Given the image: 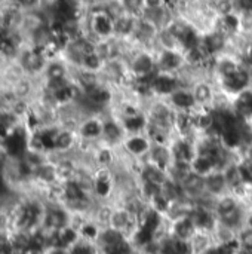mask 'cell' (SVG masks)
Segmentation results:
<instances>
[{
	"label": "cell",
	"instance_id": "6",
	"mask_svg": "<svg viewBox=\"0 0 252 254\" xmlns=\"http://www.w3.org/2000/svg\"><path fill=\"white\" fill-rule=\"evenodd\" d=\"M166 101L175 111H193L197 109L193 91L189 86H181L177 89L172 95L166 98Z\"/></svg>",
	"mask_w": 252,
	"mask_h": 254
},
{
	"label": "cell",
	"instance_id": "4",
	"mask_svg": "<svg viewBox=\"0 0 252 254\" xmlns=\"http://www.w3.org/2000/svg\"><path fill=\"white\" fill-rule=\"evenodd\" d=\"M104 116H83L77 125V137L83 143H100L103 138Z\"/></svg>",
	"mask_w": 252,
	"mask_h": 254
},
{
	"label": "cell",
	"instance_id": "8",
	"mask_svg": "<svg viewBox=\"0 0 252 254\" xmlns=\"http://www.w3.org/2000/svg\"><path fill=\"white\" fill-rule=\"evenodd\" d=\"M70 254H100V250L95 244V241L86 239L80 237L70 248H68Z\"/></svg>",
	"mask_w": 252,
	"mask_h": 254
},
{
	"label": "cell",
	"instance_id": "7",
	"mask_svg": "<svg viewBox=\"0 0 252 254\" xmlns=\"http://www.w3.org/2000/svg\"><path fill=\"white\" fill-rule=\"evenodd\" d=\"M205 189H206V193L215 199L225 195L227 192H230V188H228V184H227L224 171L214 170L208 175H205Z\"/></svg>",
	"mask_w": 252,
	"mask_h": 254
},
{
	"label": "cell",
	"instance_id": "10",
	"mask_svg": "<svg viewBox=\"0 0 252 254\" xmlns=\"http://www.w3.org/2000/svg\"><path fill=\"white\" fill-rule=\"evenodd\" d=\"M119 3L126 14L133 15L136 18H140L146 9L144 0H119Z\"/></svg>",
	"mask_w": 252,
	"mask_h": 254
},
{
	"label": "cell",
	"instance_id": "11",
	"mask_svg": "<svg viewBox=\"0 0 252 254\" xmlns=\"http://www.w3.org/2000/svg\"><path fill=\"white\" fill-rule=\"evenodd\" d=\"M239 170L245 186H252V160L242 156L239 159Z\"/></svg>",
	"mask_w": 252,
	"mask_h": 254
},
{
	"label": "cell",
	"instance_id": "3",
	"mask_svg": "<svg viewBox=\"0 0 252 254\" xmlns=\"http://www.w3.org/2000/svg\"><path fill=\"white\" fill-rule=\"evenodd\" d=\"M181 86H184V82H182L179 75L163 73V72H156V75L150 82V89L153 97L162 98V100H166Z\"/></svg>",
	"mask_w": 252,
	"mask_h": 254
},
{
	"label": "cell",
	"instance_id": "2",
	"mask_svg": "<svg viewBox=\"0 0 252 254\" xmlns=\"http://www.w3.org/2000/svg\"><path fill=\"white\" fill-rule=\"evenodd\" d=\"M156 65L157 72L179 75L186 68V57L181 49L156 48Z\"/></svg>",
	"mask_w": 252,
	"mask_h": 254
},
{
	"label": "cell",
	"instance_id": "13",
	"mask_svg": "<svg viewBox=\"0 0 252 254\" xmlns=\"http://www.w3.org/2000/svg\"><path fill=\"white\" fill-rule=\"evenodd\" d=\"M42 254H70V253H68V248L57 247V245H51V247H46V248H44Z\"/></svg>",
	"mask_w": 252,
	"mask_h": 254
},
{
	"label": "cell",
	"instance_id": "12",
	"mask_svg": "<svg viewBox=\"0 0 252 254\" xmlns=\"http://www.w3.org/2000/svg\"><path fill=\"white\" fill-rule=\"evenodd\" d=\"M166 5H168V0H144L146 9H157V8H163Z\"/></svg>",
	"mask_w": 252,
	"mask_h": 254
},
{
	"label": "cell",
	"instance_id": "9",
	"mask_svg": "<svg viewBox=\"0 0 252 254\" xmlns=\"http://www.w3.org/2000/svg\"><path fill=\"white\" fill-rule=\"evenodd\" d=\"M237 250L252 253V226H245L239 230L236 238Z\"/></svg>",
	"mask_w": 252,
	"mask_h": 254
},
{
	"label": "cell",
	"instance_id": "1",
	"mask_svg": "<svg viewBox=\"0 0 252 254\" xmlns=\"http://www.w3.org/2000/svg\"><path fill=\"white\" fill-rule=\"evenodd\" d=\"M151 146L153 142L146 131L138 134H128L119 149L126 158L132 160H144L148 156Z\"/></svg>",
	"mask_w": 252,
	"mask_h": 254
},
{
	"label": "cell",
	"instance_id": "5",
	"mask_svg": "<svg viewBox=\"0 0 252 254\" xmlns=\"http://www.w3.org/2000/svg\"><path fill=\"white\" fill-rule=\"evenodd\" d=\"M146 160H148L150 164L159 167L160 170H165L168 173L169 167L174 162L171 143H153Z\"/></svg>",
	"mask_w": 252,
	"mask_h": 254
}]
</instances>
